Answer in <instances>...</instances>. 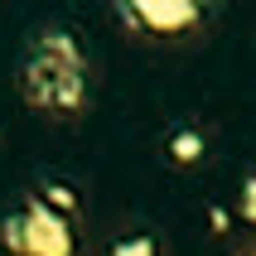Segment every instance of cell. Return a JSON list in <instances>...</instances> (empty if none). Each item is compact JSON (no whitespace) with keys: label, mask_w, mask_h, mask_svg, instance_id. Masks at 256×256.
Returning <instances> with one entry per match:
<instances>
[{"label":"cell","mask_w":256,"mask_h":256,"mask_svg":"<svg viewBox=\"0 0 256 256\" xmlns=\"http://www.w3.org/2000/svg\"><path fill=\"white\" fill-rule=\"evenodd\" d=\"M20 92L34 112L78 116L87 106V54L68 29L34 34L24 63H20Z\"/></svg>","instance_id":"1"},{"label":"cell","mask_w":256,"mask_h":256,"mask_svg":"<svg viewBox=\"0 0 256 256\" xmlns=\"http://www.w3.org/2000/svg\"><path fill=\"white\" fill-rule=\"evenodd\" d=\"M0 242L14 256H72V228L58 208L34 198L29 208H20L0 222Z\"/></svg>","instance_id":"2"},{"label":"cell","mask_w":256,"mask_h":256,"mask_svg":"<svg viewBox=\"0 0 256 256\" xmlns=\"http://www.w3.org/2000/svg\"><path fill=\"white\" fill-rule=\"evenodd\" d=\"M121 14L136 20L140 29H150V34H184L203 20V10L194 0H126Z\"/></svg>","instance_id":"3"},{"label":"cell","mask_w":256,"mask_h":256,"mask_svg":"<svg viewBox=\"0 0 256 256\" xmlns=\"http://www.w3.org/2000/svg\"><path fill=\"white\" fill-rule=\"evenodd\" d=\"M170 155L179 160V164H194V160L203 155V136L198 130H174L170 136Z\"/></svg>","instance_id":"4"},{"label":"cell","mask_w":256,"mask_h":256,"mask_svg":"<svg viewBox=\"0 0 256 256\" xmlns=\"http://www.w3.org/2000/svg\"><path fill=\"white\" fill-rule=\"evenodd\" d=\"M112 256H160L155 237H126V242H116Z\"/></svg>","instance_id":"5"},{"label":"cell","mask_w":256,"mask_h":256,"mask_svg":"<svg viewBox=\"0 0 256 256\" xmlns=\"http://www.w3.org/2000/svg\"><path fill=\"white\" fill-rule=\"evenodd\" d=\"M242 218H246V222H256V179H246V184H242Z\"/></svg>","instance_id":"6"},{"label":"cell","mask_w":256,"mask_h":256,"mask_svg":"<svg viewBox=\"0 0 256 256\" xmlns=\"http://www.w3.org/2000/svg\"><path fill=\"white\" fill-rule=\"evenodd\" d=\"M48 198H54L58 208H72V194H68V188H48Z\"/></svg>","instance_id":"7"}]
</instances>
